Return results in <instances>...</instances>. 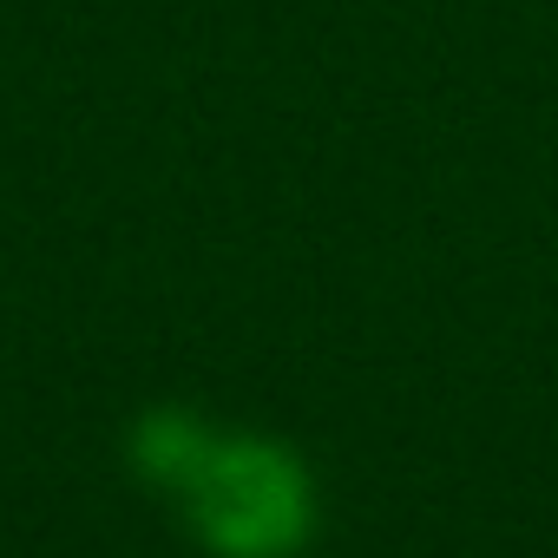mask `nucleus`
Wrapping results in <instances>:
<instances>
[{
	"label": "nucleus",
	"instance_id": "obj_1",
	"mask_svg": "<svg viewBox=\"0 0 558 558\" xmlns=\"http://www.w3.org/2000/svg\"><path fill=\"white\" fill-rule=\"evenodd\" d=\"M171 506L210 558H303L323 525L303 447L263 427H217Z\"/></svg>",
	"mask_w": 558,
	"mask_h": 558
},
{
	"label": "nucleus",
	"instance_id": "obj_2",
	"mask_svg": "<svg viewBox=\"0 0 558 558\" xmlns=\"http://www.w3.org/2000/svg\"><path fill=\"white\" fill-rule=\"evenodd\" d=\"M210 434H217V427H210L197 408H184V401H158V408L132 414V427H125V466H132L138 486L178 499V486L197 473Z\"/></svg>",
	"mask_w": 558,
	"mask_h": 558
}]
</instances>
